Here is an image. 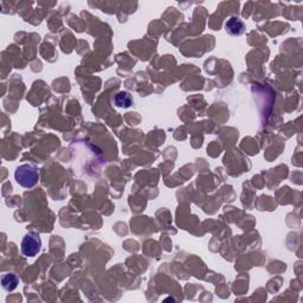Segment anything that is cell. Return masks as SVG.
<instances>
[{
  "instance_id": "obj_1",
  "label": "cell",
  "mask_w": 303,
  "mask_h": 303,
  "mask_svg": "<svg viewBox=\"0 0 303 303\" xmlns=\"http://www.w3.org/2000/svg\"><path fill=\"white\" fill-rule=\"evenodd\" d=\"M15 178L18 185L24 188H32L39 180L38 170L32 165H20L15 172Z\"/></svg>"
},
{
  "instance_id": "obj_2",
  "label": "cell",
  "mask_w": 303,
  "mask_h": 303,
  "mask_svg": "<svg viewBox=\"0 0 303 303\" xmlns=\"http://www.w3.org/2000/svg\"><path fill=\"white\" fill-rule=\"evenodd\" d=\"M21 253L26 257H35L39 253L40 249H42V241H40V236L36 232H29L24 236L23 241H21Z\"/></svg>"
},
{
  "instance_id": "obj_3",
  "label": "cell",
  "mask_w": 303,
  "mask_h": 303,
  "mask_svg": "<svg viewBox=\"0 0 303 303\" xmlns=\"http://www.w3.org/2000/svg\"><path fill=\"white\" fill-rule=\"evenodd\" d=\"M226 32L231 36H241L245 31V24L238 17H231L225 24Z\"/></svg>"
},
{
  "instance_id": "obj_4",
  "label": "cell",
  "mask_w": 303,
  "mask_h": 303,
  "mask_svg": "<svg viewBox=\"0 0 303 303\" xmlns=\"http://www.w3.org/2000/svg\"><path fill=\"white\" fill-rule=\"evenodd\" d=\"M19 285L18 277L15 274H5L1 277V286L6 291H13Z\"/></svg>"
},
{
  "instance_id": "obj_5",
  "label": "cell",
  "mask_w": 303,
  "mask_h": 303,
  "mask_svg": "<svg viewBox=\"0 0 303 303\" xmlns=\"http://www.w3.org/2000/svg\"><path fill=\"white\" fill-rule=\"evenodd\" d=\"M115 103H116L117 107L128 108V107H130V106H132L133 98L130 97V95L128 94V92L122 91V92H119V94L116 95Z\"/></svg>"
}]
</instances>
